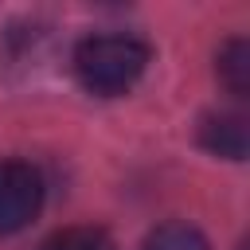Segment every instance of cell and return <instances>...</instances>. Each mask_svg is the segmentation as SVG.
I'll return each instance as SVG.
<instances>
[{
    "instance_id": "obj_1",
    "label": "cell",
    "mask_w": 250,
    "mask_h": 250,
    "mask_svg": "<svg viewBox=\"0 0 250 250\" xmlns=\"http://www.w3.org/2000/svg\"><path fill=\"white\" fill-rule=\"evenodd\" d=\"M148 66V47L133 35H90L74 47V78L94 98H117L137 86Z\"/></svg>"
},
{
    "instance_id": "obj_2",
    "label": "cell",
    "mask_w": 250,
    "mask_h": 250,
    "mask_svg": "<svg viewBox=\"0 0 250 250\" xmlns=\"http://www.w3.org/2000/svg\"><path fill=\"white\" fill-rule=\"evenodd\" d=\"M43 207V180L27 160H0V234L23 230Z\"/></svg>"
},
{
    "instance_id": "obj_3",
    "label": "cell",
    "mask_w": 250,
    "mask_h": 250,
    "mask_svg": "<svg viewBox=\"0 0 250 250\" xmlns=\"http://www.w3.org/2000/svg\"><path fill=\"white\" fill-rule=\"evenodd\" d=\"M199 145L223 160H246L250 152V125L242 113H207L199 125Z\"/></svg>"
},
{
    "instance_id": "obj_4",
    "label": "cell",
    "mask_w": 250,
    "mask_h": 250,
    "mask_svg": "<svg viewBox=\"0 0 250 250\" xmlns=\"http://www.w3.org/2000/svg\"><path fill=\"white\" fill-rule=\"evenodd\" d=\"M219 82L234 98L250 94V39L246 35H230L219 47Z\"/></svg>"
},
{
    "instance_id": "obj_5",
    "label": "cell",
    "mask_w": 250,
    "mask_h": 250,
    "mask_svg": "<svg viewBox=\"0 0 250 250\" xmlns=\"http://www.w3.org/2000/svg\"><path fill=\"white\" fill-rule=\"evenodd\" d=\"M141 250H211V246L188 223H160V227L148 230V238H145Z\"/></svg>"
},
{
    "instance_id": "obj_6",
    "label": "cell",
    "mask_w": 250,
    "mask_h": 250,
    "mask_svg": "<svg viewBox=\"0 0 250 250\" xmlns=\"http://www.w3.org/2000/svg\"><path fill=\"white\" fill-rule=\"evenodd\" d=\"M47 250H117V246L102 227H66L47 242Z\"/></svg>"
}]
</instances>
